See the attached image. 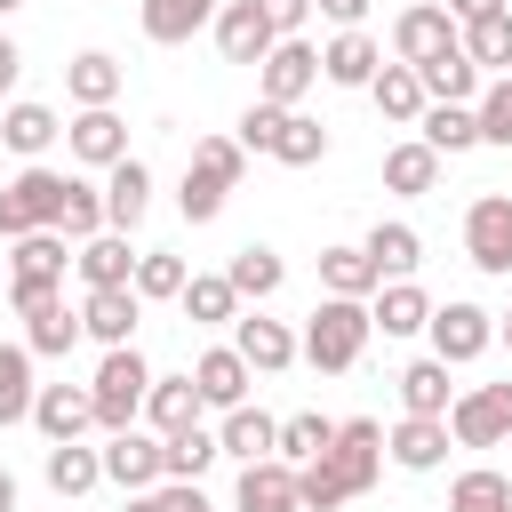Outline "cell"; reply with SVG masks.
Wrapping results in <instances>:
<instances>
[{
	"mask_svg": "<svg viewBox=\"0 0 512 512\" xmlns=\"http://www.w3.org/2000/svg\"><path fill=\"white\" fill-rule=\"evenodd\" d=\"M8 8H24V0H0V16H8Z\"/></svg>",
	"mask_w": 512,
	"mask_h": 512,
	"instance_id": "cell-59",
	"label": "cell"
},
{
	"mask_svg": "<svg viewBox=\"0 0 512 512\" xmlns=\"http://www.w3.org/2000/svg\"><path fill=\"white\" fill-rule=\"evenodd\" d=\"M32 424H40L48 440H80V432L96 424V392H88V384H40Z\"/></svg>",
	"mask_w": 512,
	"mask_h": 512,
	"instance_id": "cell-18",
	"label": "cell"
},
{
	"mask_svg": "<svg viewBox=\"0 0 512 512\" xmlns=\"http://www.w3.org/2000/svg\"><path fill=\"white\" fill-rule=\"evenodd\" d=\"M320 280H328V296H368V288H384V272L368 264V248H320Z\"/></svg>",
	"mask_w": 512,
	"mask_h": 512,
	"instance_id": "cell-42",
	"label": "cell"
},
{
	"mask_svg": "<svg viewBox=\"0 0 512 512\" xmlns=\"http://www.w3.org/2000/svg\"><path fill=\"white\" fill-rule=\"evenodd\" d=\"M232 344H240V360H248V368H256V376H280V368H288V360H296V352H304V344H296V336H288V328H280V320H264V312H248V320H240V336H232Z\"/></svg>",
	"mask_w": 512,
	"mask_h": 512,
	"instance_id": "cell-24",
	"label": "cell"
},
{
	"mask_svg": "<svg viewBox=\"0 0 512 512\" xmlns=\"http://www.w3.org/2000/svg\"><path fill=\"white\" fill-rule=\"evenodd\" d=\"M144 208H152V168L144 160H112L104 168V224L112 232H136Z\"/></svg>",
	"mask_w": 512,
	"mask_h": 512,
	"instance_id": "cell-16",
	"label": "cell"
},
{
	"mask_svg": "<svg viewBox=\"0 0 512 512\" xmlns=\"http://www.w3.org/2000/svg\"><path fill=\"white\" fill-rule=\"evenodd\" d=\"M80 280L88 288H136V248H128V232H96V240H80Z\"/></svg>",
	"mask_w": 512,
	"mask_h": 512,
	"instance_id": "cell-21",
	"label": "cell"
},
{
	"mask_svg": "<svg viewBox=\"0 0 512 512\" xmlns=\"http://www.w3.org/2000/svg\"><path fill=\"white\" fill-rule=\"evenodd\" d=\"M104 480V448H80V440H48V488L56 496H88Z\"/></svg>",
	"mask_w": 512,
	"mask_h": 512,
	"instance_id": "cell-30",
	"label": "cell"
},
{
	"mask_svg": "<svg viewBox=\"0 0 512 512\" xmlns=\"http://www.w3.org/2000/svg\"><path fill=\"white\" fill-rule=\"evenodd\" d=\"M264 16H272V32L288 40V32H304V16H312V0H256Z\"/></svg>",
	"mask_w": 512,
	"mask_h": 512,
	"instance_id": "cell-52",
	"label": "cell"
},
{
	"mask_svg": "<svg viewBox=\"0 0 512 512\" xmlns=\"http://www.w3.org/2000/svg\"><path fill=\"white\" fill-rule=\"evenodd\" d=\"M448 432H456L464 448H496V440H512V376L464 392V400L448 408Z\"/></svg>",
	"mask_w": 512,
	"mask_h": 512,
	"instance_id": "cell-7",
	"label": "cell"
},
{
	"mask_svg": "<svg viewBox=\"0 0 512 512\" xmlns=\"http://www.w3.org/2000/svg\"><path fill=\"white\" fill-rule=\"evenodd\" d=\"M64 264H72V256H64V232L48 224V232H24V240H16L8 280H64Z\"/></svg>",
	"mask_w": 512,
	"mask_h": 512,
	"instance_id": "cell-39",
	"label": "cell"
},
{
	"mask_svg": "<svg viewBox=\"0 0 512 512\" xmlns=\"http://www.w3.org/2000/svg\"><path fill=\"white\" fill-rule=\"evenodd\" d=\"M360 248H368V264H376L384 280H408V272L424 264V240H416L408 224H376V232H368Z\"/></svg>",
	"mask_w": 512,
	"mask_h": 512,
	"instance_id": "cell-38",
	"label": "cell"
},
{
	"mask_svg": "<svg viewBox=\"0 0 512 512\" xmlns=\"http://www.w3.org/2000/svg\"><path fill=\"white\" fill-rule=\"evenodd\" d=\"M232 512H304V496H296V464H288V456H256V464H240Z\"/></svg>",
	"mask_w": 512,
	"mask_h": 512,
	"instance_id": "cell-11",
	"label": "cell"
},
{
	"mask_svg": "<svg viewBox=\"0 0 512 512\" xmlns=\"http://www.w3.org/2000/svg\"><path fill=\"white\" fill-rule=\"evenodd\" d=\"M448 440H456L448 416H400V424L384 432V456H392L400 472H432V464L448 456Z\"/></svg>",
	"mask_w": 512,
	"mask_h": 512,
	"instance_id": "cell-15",
	"label": "cell"
},
{
	"mask_svg": "<svg viewBox=\"0 0 512 512\" xmlns=\"http://www.w3.org/2000/svg\"><path fill=\"white\" fill-rule=\"evenodd\" d=\"M32 400H40V384H32V344H0V424H24Z\"/></svg>",
	"mask_w": 512,
	"mask_h": 512,
	"instance_id": "cell-35",
	"label": "cell"
},
{
	"mask_svg": "<svg viewBox=\"0 0 512 512\" xmlns=\"http://www.w3.org/2000/svg\"><path fill=\"white\" fill-rule=\"evenodd\" d=\"M496 344H504V352H512V312H496Z\"/></svg>",
	"mask_w": 512,
	"mask_h": 512,
	"instance_id": "cell-57",
	"label": "cell"
},
{
	"mask_svg": "<svg viewBox=\"0 0 512 512\" xmlns=\"http://www.w3.org/2000/svg\"><path fill=\"white\" fill-rule=\"evenodd\" d=\"M328 448H336V424H328V416H288V424H280V456H288V464H312V456H328Z\"/></svg>",
	"mask_w": 512,
	"mask_h": 512,
	"instance_id": "cell-47",
	"label": "cell"
},
{
	"mask_svg": "<svg viewBox=\"0 0 512 512\" xmlns=\"http://www.w3.org/2000/svg\"><path fill=\"white\" fill-rule=\"evenodd\" d=\"M64 88H72V104H112V96H120V64H112L104 48H88V56L64 64Z\"/></svg>",
	"mask_w": 512,
	"mask_h": 512,
	"instance_id": "cell-41",
	"label": "cell"
},
{
	"mask_svg": "<svg viewBox=\"0 0 512 512\" xmlns=\"http://www.w3.org/2000/svg\"><path fill=\"white\" fill-rule=\"evenodd\" d=\"M312 8H320V16H328V24H336V32H352V24H360V16H368V0H312Z\"/></svg>",
	"mask_w": 512,
	"mask_h": 512,
	"instance_id": "cell-53",
	"label": "cell"
},
{
	"mask_svg": "<svg viewBox=\"0 0 512 512\" xmlns=\"http://www.w3.org/2000/svg\"><path fill=\"white\" fill-rule=\"evenodd\" d=\"M64 168H24L8 192H0V240H24V232H48V224H64Z\"/></svg>",
	"mask_w": 512,
	"mask_h": 512,
	"instance_id": "cell-4",
	"label": "cell"
},
{
	"mask_svg": "<svg viewBox=\"0 0 512 512\" xmlns=\"http://www.w3.org/2000/svg\"><path fill=\"white\" fill-rule=\"evenodd\" d=\"M64 144H72V160L112 168V160H128V120H120L112 104H80V120L64 128Z\"/></svg>",
	"mask_w": 512,
	"mask_h": 512,
	"instance_id": "cell-13",
	"label": "cell"
},
{
	"mask_svg": "<svg viewBox=\"0 0 512 512\" xmlns=\"http://www.w3.org/2000/svg\"><path fill=\"white\" fill-rule=\"evenodd\" d=\"M472 112H480V144H512V72H496Z\"/></svg>",
	"mask_w": 512,
	"mask_h": 512,
	"instance_id": "cell-48",
	"label": "cell"
},
{
	"mask_svg": "<svg viewBox=\"0 0 512 512\" xmlns=\"http://www.w3.org/2000/svg\"><path fill=\"white\" fill-rule=\"evenodd\" d=\"M272 16L256 8V0H232V8H216V48H224V64H264L272 56Z\"/></svg>",
	"mask_w": 512,
	"mask_h": 512,
	"instance_id": "cell-14",
	"label": "cell"
},
{
	"mask_svg": "<svg viewBox=\"0 0 512 512\" xmlns=\"http://www.w3.org/2000/svg\"><path fill=\"white\" fill-rule=\"evenodd\" d=\"M176 304H184V320H200V328H216V320H232V312H240V288H232L224 272H192Z\"/></svg>",
	"mask_w": 512,
	"mask_h": 512,
	"instance_id": "cell-40",
	"label": "cell"
},
{
	"mask_svg": "<svg viewBox=\"0 0 512 512\" xmlns=\"http://www.w3.org/2000/svg\"><path fill=\"white\" fill-rule=\"evenodd\" d=\"M392 48H400V64H432V56L464 48V24H456L448 8H400V24H392Z\"/></svg>",
	"mask_w": 512,
	"mask_h": 512,
	"instance_id": "cell-12",
	"label": "cell"
},
{
	"mask_svg": "<svg viewBox=\"0 0 512 512\" xmlns=\"http://www.w3.org/2000/svg\"><path fill=\"white\" fill-rule=\"evenodd\" d=\"M200 384L192 376H152V392H144V416H152V432L168 440V432H184V424H200Z\"/></svg>",
	"mask_w": 512,
	"mask_h": 512,
	"instance_id": "cell-25",
	"label": "cell"
},
{
	"mask_svg": "<svg viewBox=\"0 0 512 512\" xmlns=\"http://www.w3.org/2000/svg\"><path fill=\"white\" fill-rule=\"evenodd\" d=\"M416 80H424V96H432V104H472V96H480V64H472L464 48H448V56L416 64Z\"/></svg>",
	"mask_w": 512,
	"mask_h": 512,
	"instance_id": "cell-28",
	"label": "cell"
},
{
	"mask_svg": "<svg viewBox=\"0 0 512 512\" xmlns=\"http://www.w3.org/2000/svg\"><path fill=\"white\" fill-rule=\"evenodd\" d=\"M248 376H256V368L240 360V344H216V352L192 360V384H200L208 408H240V400H248Z\"/></svg>",
	"mask_w": 512,
	"mask_h": 512,
	"instance_id": "cell-19",
	"label": "cell"
},
{
	"mask_svg": "<svg viewBox=\"0 0 512 512\" xmlns=\"http://www.w3.org/2000/svg\"><path fill=\"white\" fill-rule=\"evenodd\" d=\"M224 280H232L240 296H256V304H264V296L280 288V256H272L264 240H248V248H232V264H224Z\"/></svg>",
	"mask_w": 512,
	"mask_h": 512,
	"instance_id": "cell-43",
	"label": "cell"
},
{
	"mask_svg": "<svg viewBox=\"0 0 512 512\" xmlns=\"http://www.w3.org/2000/svg\"><path fill=\"white\" fill-rule=\"evenodd\" d=\"M256 80H264V104H296V96L320 80V48H312L304 32H288V40H272V56L256 64Z\"/></svg>",
	"mask_w": 512,
	"mask_h": 512,
	"instance_id": "cell-9",
	"label": "cell"
},
{
	"mask_svg": "<svg viewBox=\"0 0 512 512\" xmlns=\"http://www.w3.org/2000/svg\"><path fill=\"white\" fill-rule=\"evenodd\" d=\"M280 112H288V104H248V112H240V152H272Z\"/></svg>",
	"mask_w": 512,
	"mask_h": 512,
	"instance_id": "cell-50",
	"label": "cell"
},
{
	"mask_svg": "<svg viewBox=\"0 0 512 512\" xmlns=\"http://www.w3.org/2000/svg\"><path fill=\"white\" fill-rule=\"evenodd\" d=\"M88 392H96V424H104V432H128V424L144 416V392H152L144 352H136V344H112L104 368L88 376Z\"/></svg>",
	"mask_w": 512,
	"mask_h": 512,
	"instance_id": "cell-3",
	"label": "cell"
},
{
	"mask_svg": "<svg viewBox=\"0 0 512 512\" xmlns=\"http://www.w3.org/2000/svg\"><path fill=\"white\" fill-rule=\"evenodd\" d=\"M384 184H392V192H432V184H440V152H432L424 136L392 144V152H384Z\"/></svg>",
	"mask_w": 512,
	"mask_h": 512,
	"instance_id": "cell-37",
	"label": "cell"
},
{
	"mask_svg": "<svg viewBox=\"0 0 512 512\" xmlns=\"http://www.w3.org/2000/svg\"><path fill=\"white\" fill-rule=\"evenodd\" d=\"M320 464L344 480V496H368V488H376V472H384V424H376V416L336 424V448H328Z\"/></svg>",
	"mask_w": 512,
	"mask_h": 512,
	"instance_id": "cell-5",
	"label": "cell"
},
{
	"mask_svg": "<svg viewBox=\"0 0 512 512\" xmlns=\"http://www.w3.org/2000/svg\"><path fill=\"white\" fill-rule=\"evenodd\" d=\"M0 512H16V480H8V464H0Z\"/></svg>",
	"mask_w": 512,
	"mask_h": 512,
	"instance_id": "cell-56",
	"label": "cell"
},
{
	"mask_svg": "<svg viewBox=\"0 0 512 512\" xmlns=\"http://www.w3.org/2000/svg\"><path fill=\"white\" fill-rule=\"evenodd\" d=\"M432 352L448 360V368H464V360H480L488 344H496V312H480V304H432Z\"/></svg>",
	"mask_w": 512,
	"mask_h": 512,
	"instance_id": "cell-6",
	"label": "cell"
},
{
	"mask_svg": "<svg viewBox=\"0 0 512 512\" xmlns=\"http://www.w3.org/2000/svg\"><path fill=\"white\" fill-rule=\"evenodd\" d=\"M464 56H472L480 72H512V8L472 16V24H464Z\"/></svg>",
	"mask_w": 512,
	"mask_h": 512,
	"instance_id": "cell-34",
	"label": "cell"
},
{
	"mask_svg": "<svg viewBox=\"0 0 512 512\" xmlns=\"http://www.w3.org/2000/svg\"><path fill=\"white\" fill-rule=\"evenodd\" d=\"M368 336H376V320H368V304L360 296H320V312L304 320V360L320 368V376H344L360 352H368Z\"/></svg>",
	"mask_w": 512,
	"mask_h": 512,
	"instance_id": "cell-1",
	"label": "cell"
},
{
	"mask_svg": "<svg viewBox=\"0 0 512 512\" xmlns=\"http://www.w3.org/2000/svg\"><path fill=\"white\" fill-rule=\"evenodd\" d=\"M320 72H328L336 88H368V80L384 72V56H376V40H368V32L352 24V32H336V40L320 48Z\"/></svg>",
	"mask_w": 512,
	"mask_h": 512,
	"instance_id": "cell-22",
	"label": "cell"
},
{
	"mask_svg": "<svg viewBox=\"0 0 512 512\" xmlns=\"http://www.w3.org/2000/svg\"><path fill=\"white\" fill-rule=\"evenodd\" d=\"M56 232H64V240H96V232H112V224H104V192L72 176V184H64V224H56Z\"/></svg>",
	"mask_w": 512,
	"mask_h": 512,
	"instance_id": "cell-46",
	"label": "cell"
},
{
	"mask_svg": "<svg viewBox=\"0 0 512 512\" xmlns=\"http://www.w3.org/2000/svg\"><path fill=\"white\" fill-rule=\"evenodd\" d=\"M368 96H376V112H384V120H400V128H408V120H424V104H432V96H424V80H416V64H384V72L368 80Z\"/></svg>",
	"mask_w": 512,
	"mask_h": 512,
	"instance_id": "cell-29",
	"label": "cell"
},
{
	"mask_svg": "<svg viewBox=\"0 0 512 512\" xmlns=\"http://www.w3.org/2000/svg\"><path fill=\"white\" fill-rule=\"evenodd\" d=\"M128 512H160V504H152V488H144V496H136V504H128Z\"/></svg>",
	"mask_w": 512,
	"mask_h": 512,
	"instance_id": "cell-58",
	"label": "cell"
},
{
	"mask_svg": "<svg viewBox=\"0 0 512 512\" xmlns=\"http://www.w3.org/2000/svg\"><path fill=\"white\" fill-rule=\"evenodd\" d=\"M56 136H64V128H56V112H48V104H8V112H0V144H8V152H24V160H40Z\"/></svg>",
	"mask_w": 512,
	"mask_h": 512,
	"instance_id": "cell-31",
	"label": "cell"
},
{
	"mask_svg": "<svg viewBox=\"0 0 512 512\" xmlns=\"http://www.w3.org/2000/svg\"><path fill=\"white\" fill-rule=\"evenodd\" d=\"M464 248L480 272H512V192H480L464 208Z\"/></svg>",
	"mask_w": 512,
	"mask_h": 512,
	"instance_id": "cell-8",
	"label": "cell"
},
{
	"mask_svg": "<svg viewBox=\"0 0 512 512\" xmlns=\"http://www.w3.org/2000/svg\"><path fill=\"white\" fill-rule=\"evenodd\" d=\"M272 160H280V168H312V160H328V128L304 120V112L288 104V112H280V136H272Z\"/></svg>",
	"mask_w": 512,
	"mask_h": 512,
	"instance_id": "cell-36",
	"label": "cell"
},
{
	"mask_svg": "<svg viewBox=\"0 0 512 512\" xmlns=\"http://www.w3.org/2000/svg\"><path fill=\"white\" fill-rule=\"evenodd\" d=\"M104 480H120V488H160L168 480V440H152V432H112V448H104Z\"/></svg>",
	"mask_w": 512,
	"mask_h": 512,
	"instance_id": "cell-10",
	"label": "cell"
},
{
	"mask_svg": "<svg viewBox=\"0 0 512 512\" xmlns=\"http://www.w3.org/2000/svg\"><path fill=\"white\" fill-rule=\"evenodd\" d=\"M184 256H168V248H152V256H136V296H184Z\"/></svg>",
	"mask_w": 512,
	"mask_h": 512,
	"instance_id": "cell-49",
	"label": "cell"
},
{
	"mask_svg": "<svg viewBox=\"0 0 512 512\" xmlns=\"http://www.w3.org/2000/svg\"><path fill=\"white\" fill-rule=\"evenodd\" d=\"M400 408L408 416H448L456 400H448V360L432 352V360H416V368H400Z\"/></svg>",
	"mask_w": 512,
	"mask_h": 512,
	"instance_id": "cell-33",
	"label": "cell"
},
{
	"mask_svg": "<svg viewBox=\"0 0 512 512\" xmlns=\"http://www.w3.org/2000/svg\"><path fill=\"white\" fill-rule=\"evenodd\" d=\"M368 320H376L384 336H416V328L432 320V296H424L416 280H384V288H376V304H368Z\"/></svg>",
	"mask_w": 512,
	"mask_h": 512,
	"instance_id": "cell-26",
	"label": "cell"
},
{
	"mask_svg": "<svg viewBox=\"0 0 512 512\" xmlns=\"http://www.w3.org/2000/svg\"><path fill=\"white\" fill-rule=\"evenodd\" d=\"M216 456H224V440H216V432H200V424L168 432V480H200Z\"/></svg>",
	"mask_w": 512,
	"mask_h": 512,
	"instance_id": "cell-44",
	"label": "cell"
},
{
	"mask_svg": "<svg viewBox=\"0 0 512 512\" xmlns=\"http://www.w3.org/2000/svg\"><path fill=\"white\" fill-rule=\"evenodd\" d=\"M488 8H504V0H448V16H456V24H472V16H488Z\"/></svg>",
	"mask_w": 512,
	"mask_h": 512,
	"instance_id": "cell-54",
	"label": "cell"
},
{
	"mask_svg": "<svg viewBox=\"0 0 512 512\" xmlns=\"http://www.w3.org/2000/svg\"><path fill=\"white\" fill-rule=\"evenodd\" d=\"M448 512H512V480L504 472H456Z\"/></svg>",
	"mask_w": 512,
	"mask_h": 512,
	"instance_id": "cell-45",
	"label": "cell"
},
{
	"mask_svg": "<svg viewBox=\"0 0 512 512\" xmlns=\"http://www.w3.org/2000/svg\"><path fill=\"white\" fill-rule=\"evenodd\" d=\"M232 184H240V136H200V144H192V168H184L176 208H184L192 224H208V216H224Z\"/></svg>",
	"mask_w": 512,
	"mask_h": 512,
	"instance_id": "cell-2",
	"label": "cell"
},
{
	"mask_svg": "<svg viewBox=\"0 0 512 512\" xmlns=\"http://www.w3.org/2000/svg\"><path fill=\"white\" fill-rule=\"evenodd\" d=\"M216 440H224V456H240V464L280 456V424H272L264 408H248V400H240V408H224V432H216Z\"/></svg>",
	"mask_w": 512,
	"mask_h": 512,
	"instance_id": "cell-27",
	"label": "cell"
},
{
	"mask_svg": "<svg viewBox=\"0 0 512 512\" xmlns=\"http://www.w3.org/2000/svg\"><path fill=\"white\" fill-rule=\"evenodd\" d=\"M80 336H88V328H80V312H64V296H48V304L24 312V344H32V360H64Z\"/></svg>",
	"mask_w": 512,
	"mask_h": 512,
	"instance_id": "cell-23",
	"label": "cell"
},
{
	"mask_svg": "<svg viewBox=\"0 0 512 512\" xmlns=\"http://www.w3.org/2000/svg\"><path fill=\"white\" fill-rule=\"evenodd\" d=\"M16 64H24V56H16V40H8V32H0V88H8V80H16Z\"/></svg>",
	"mask_w": 512,
	"mask_h": 512,
	"instance_id": "cell-55",
	"label": "cell"
},
{
	"mask_svg": "<svg viewBox=\"0 0 512 512\" xmlns=\"http://www.w3.org/2000/svg\"><path fill=\"white\" fill-rule=\"evenodd\" d=\"M136 312H144V296H136V288H88V296H80V328H88L104 352L136 336Z\"/></svg>",
	"mask_w": 512,
	"mask_h": 512,
	"instance_id": "cell-17",
	"label": "cell"
},
{
	"mask_svg": "<svg viewBox=\"0 0 512 512\" xmlns=\"http://www.w3.org/2000/svg\"><path fill=\"white\" fill-rule=\"evenodd\" d=\"M136 24H144V40L184 48L200 24H216V0H136Z\"/></svg>",
	"mask_w": 512,
	"mask_h": 512,
	"instance_id": "cell-20",
	"label": "cell"
},
{
	"mask_svg": "<svg viewBox=\"0 0 512 512\" xmlns=\"http://www.w3.org/2000/svg\"><path fill=\"white\" fill-rule=\"evenodd\" d=\"M416 136H424L432 152H472V144H480V112H472V104H424Z\"/></svg>",
	"mask_w": 512,
	"mask_h": 512,
	"instance_id": "cell-32",
	"label": "cell"
},
{
	"mask_svg": "<svg viewBox=\"0 0 512 512\" xmlns=\"http://www.w3.org/2000/svg\"><path fill=\"white\" fill-rule=\"evenodd\" d=\"M152 504H160V512H208L200 480H160V488H152Z\"/></svg>",
	"mask_w": 512,
	"mask_h": 512,
	"instance_id": "cell-51",
	"label": "cell"
}]
</instances>
